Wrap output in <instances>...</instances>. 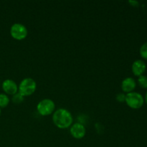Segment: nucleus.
<instances>
[{
	"instance_id": "obj_13",
	"label": "nucleus",
	"mask_w": 147,
	"mask_h": 147,
	"mask_svg": "<svg viewBox=\"0 0 147 147\" xmlns=\"http://www.w3.org/2000/svg\"><path fill=\"white\" fill-rule=\"evenodd\" d=\"M139 53L142 58L147 60V42L144 43L139 49Z\"/></svg>"
},
{
	"instance_id": "obj_8",
	"label": "nucleus",
	"mask_w": 147,
	"mask_h": 147,
	"mask_svg": "<svg viewBox=\"0 0 147 147\" xmlns=\"http://www.w3.org/2000/svg\"><path fill=\"white\" fill-rule=\"evenodd\" d=\"M136 87V82L134 78L131 77H128L123 79L121 82V90L124 93L133 92Z\"/></svg>"
},
{
	"instance_id": "obj_15",
	"label": "nucleus",
	"mask_w": 147,
	"mask_h": 147,
	"mask_svg": "<svg viewBox=\"0 0 147 147\" xmlns=\"http://www.w3.org/2000/svg\"><path fill=\"white\" fill-rule=\"evenodd\" d=\"M129 2L130 3L132 6H134V7H137L139 4V1H129Z\"/></svg>"
},
{
	"instance_id": "obj_11",
	"label": "nucleus",
	"mask_w": 147,
	"mask_h": 147,
	"mask_svg": "<svg viewBox=\"0 0 147 147\" xmlns=\"http://www.w3.org/2000/svg\"><path fill=\"white\" fill-rule=\"evenodd\" d=\"M137 83L142 88H147V76L142 75V76L138 77Z\"/></svg>"
},
{
	"instance_id": "obj_14",
	"label": "nucleus",
	"mask_w": 147,
	"mask_h": 147,
	"mask_svg": "<svg viewBox=\"0 0 147 147\" xmlns=\"http://www.w3.org/2000/svg\"><path fill=\"white\" fill-rule=\"evenodd\" d=\"M116 99L118 102H120V103L125 102V100H126V93H118L116 96Z\"/></svg>"
},
{
	"instance_id": "obj_10",
	"label": "nucleus",
	"mask_w": 147,
	"mask_h": 147,
	"mask_svg": "<svg viewBox=\"0 0 147 147\" xmlns=\"http://www.w3.org/2000/svg\"><path fill=\"white\" fill-rule=\"evenodd\" d=\"M10 99L5 93H0V109L6 108L9 105Z\"/></svg>"
},
{
	"instance_id": "obj_4",
	"label": "nucleus",
	"mask_w": 147,
	"mask_h": 147,
	"mask_svg": "<svg viewBox=\"0 0 147 147\" xmlns=\"http://www.w3.org/2000/svg\"><path fill=\"white\" fill-rule=\"evenodd\" d=\"M37 111L41 116H48L55 111V103L51 99L45 98L37 103Z\"/></svg>"
},
{
	"instance_id": "obj_2",
	"label": "nucleus",
	"mask_w": 147,
	"mask_h": 147,
	"mask_svg": "<svg viewBox=\"0 0 147 147\" xmlns=\"http://www.w3.org/2000/svg\"><path fill=\"white\" fill-rule=\"evenodd\" d=\"M37 83L32 78H24L18 86V93L22 96H30L35 92Z\"/></svg>"
},
{
	"instance_id": "obj_3",
	"label": "nucleus",
	"mask_w": 147,
	"mask_h": 147,
	"mask_svg": "<svg viewBox=\"0 0 147 147\" xmlns=\"http://www.w3.org/2000/svg\"><path fill=\"white\" fill-rule=\"evenodd\" d=\"M125 102L131 109H139L144 103V98L139 93L133 91L126 94Z\"/></svg>"
},
{
	"instance_id": "obj_16",
	"label": "nucleus",
	"mask_w": 147,
	"mask_h": 147,
	"mask_svg": "<svg viewBox=\"0 0 147 147\" xmlns=\"http://www.w3.org/2000/svg\"><path fill=\"white\" fill-rule=\"evenodd\" d=\"M144 102H146V105H147V92L146 93V95H145V98H144Z\"/></svg>"
},
{
	"instance_id": "obj_1",
	"label": "nucleus",
	"mask_w": 147,
	"mask_h": 147,
	"mask_svg": "<svg viewBox=\"0 0 147 147\" xmlns=\"http://www.w3.org/2000/svg\"><path fill=\"white\" fill-rule=\"evenodd\" d=\"M53 121L56 127L60 129H66L72 126L73 118L68 110L63 108L57 109L53 113Z\"/></svg>"
},
{
	"instance_id": "obj_6",
	"label": "nucleus",
	"mask_w": 147,
	"mask_h": 147,
	"mask_svg": "<svg viewBox=\"0 0 147 147\" xmlns=\"http://www.w3.org/2000/svg\"><path fill=\"white\" fill-rule=\"evenodd\" d=\"M71 136L76 139H81L86 136V129L83 124L80 123H75L70 127Z\"/></svg>"
},
{
	"instance_id": "obj_12",
	"label": "nucleus",
	"mask_w": 147,
	"mask_h": 147,
	"mask_svg": "<svg viewBox=\"0 0 147 147\" xmlns=\"http://www.w3.org/2000/svg\"><path fill=\"white\" fill-rule=\"evenodd\" d=\"M24 96H22L19 93L14 94V96H12V98H11V101L14 103H15V104H20V103H22L24 101Z\"/></svg>"
},
{
	"instance_id": "obj_9",
	"label": "nucleus",
	"mask_w": 147,
	"mask_h": 147,
	"mask_svg": "<svg viewBox=\"0 0 147 147\" xmlns=\"http://www.w3.org/2000/svg\"><path fill=\"white\" fill-rule=\"evenodd\" d=\"M146 69V65L142 60H136L131 65V70L135 76H139L144 75Z\"/></svg>"
},
{
	"instance_id": "obj_5",
	"label": "nucleus",
	"mask_w": 147,
	"mask_h": 147,
	"mask_svg": "<svg viewBox=\"0 0 147 147\" xmlns=\"http://www.w3.org/2000/svg\"><path fill=\"white\" fill-rule=\"evenodd\" d=\"M10 34L16 40H23L27 37L28 30L24 24L14 23L10 28Z\"/></svg>"
},
{
	"instance_id": "obj_17",
	"label": "nucleus",
	"mask_w": 147,
	"mask_h": 147,
	"mask_svg": "<svg viewBox=\"0 0 147 147\" xmlns=\"http://www.w3.org/2000/svg\"><path fill=\"white\" fill-rule=\"evenodd\" d=\"M1 109H0V116H1Z\"/></svg>"
},
{
	"instance_id": "obj_7",
	"label": "nucleus",
	"mask_w": 147,
	"mask_h": 147,
	"mask_svg": "<svg viewBox=\"0 0 147 147\" xmlns=\"http://www.w3.org/2000/svg\"><path fill=\"white\" fill-rule=\"evenodd\" d=\"M1 88L5 94L14 96V94L18 93V85L16 83L14 80L11 79H6L3 81Z\"/></svg>"
}]
</instances>
